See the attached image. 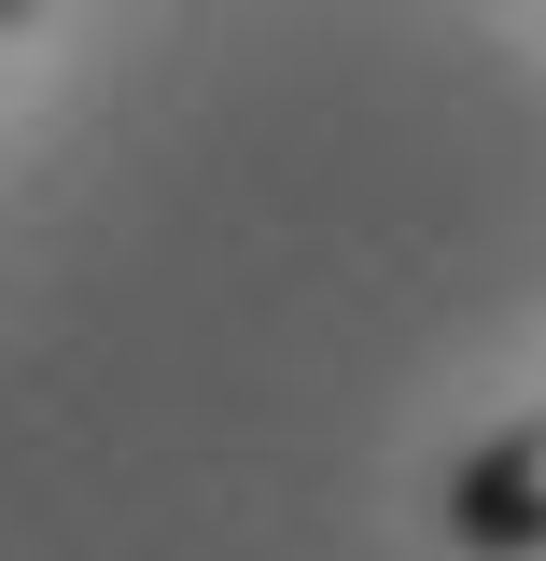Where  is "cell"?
Returning <instances> with one entry per match:
<instances>
[{"mask_svg": "<svg viewBox=\"0 0 546 561\" xmlns=\"http://www.w3.org/2000/svg\"><path fill=\"white\" fill-rule=\"evenodd\" d=\"M449 534H463L477 561H519V548H546V421L490 435L477 463L449 478Z\"/></svg>", "mask_w": 546, "mask_h": 561, "instance_id": "6da1fadb", "label": "cell"}, {"mask_svg": "<svg viewBox=\"0 0 546 561\" xmlns=\"http://www.w3.org/2000/svg\"><path fill=\"white\" fill-rule=\"evenodd\" d=\"M14 14H28V0H0V43H14Z\"/></svg>", "mask_w": 546, "mask_h": 561, "instance_id": "7a4b0ae2", "label": "cell"}]
</instances>
